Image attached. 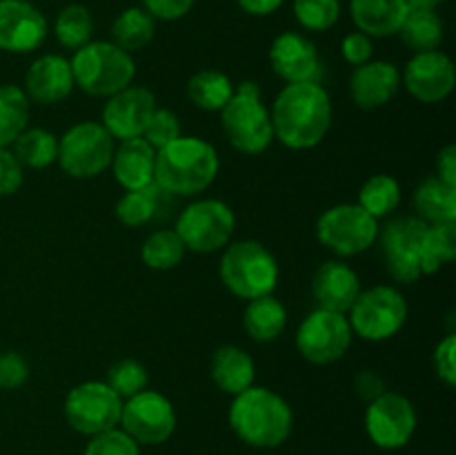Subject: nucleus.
<instances>
[{
	"mask_svg": "<svg viewBox=\"0 0 456 455\" xmlns=\"http://www.w3.org/2000/svg\"><path fill=\"white\" fill-rule=\"evenodd\" d=\"M274 138L289 150H312L332 128V101L321 83H288L270 110Z\"/></svg>",
	"mask_w": 456,
	"mask_h": 455,
	"instance_id": "f257e3e1",
	"label": "nucleus"
},
{
	"mask_svg": "<svg viewBox=\"0 0 456 455\" xmlns=\"http://www.w3.org/2000/svg\"><path fill=\"white\" fill-rule=\"evenodd\" d=\"M227 418L234 435L254 449H276L294 428V413L288 401L265 386H249L234 395Z\"/></svg>",
	"mask_w": 456,
	"mask_h": 455,
	"instance_id": "f03ea898",
	"label": "nucleus"
},
{
	"mask_svg": "<svg viewBox=\"0 0 456 455\" xmlns=\"http://www.w3.org/2000/svg\"><path fill=\"white\" fill-rule=\"evenodd\" d=\"M221 161L212 143L199 136H178L156 150L154 181L169 194L196 196L216 178Z\"/></svg>",
	"mask_w": 456,
	"mask_h": 455,
	"instance_id": "7ed1b4c3",
	"label": "nucleus"
},
{
	"mask_svg": "<svg viewBox=\"0 0 456 455\" xmlns=\"http://www.w3.org/2000/svg\"><path fill=\"white\" fill-rule=\"evenodd\" d=\"M76 87L96 98H110L129 87L136 76L132 54L120 49L111 40H89L76 49L69 61Z\"/></svg>",
	"mask_w": 456,
	"mask_h": 455,
	"instance_id": "20e7f679",
	"label": "nucleus"
},
{
	"mask_svg": "<svg viewBox=\"0 0 456 455\" xmlns=\"http://www.w3.org/2000/svg\"><path fill=\"white\" fill-rule=\"evenodd\" d=\"M221 128L227 143L248 156L263 154L274 141L270 110L261 101V87L243 80L234 87V96L221 110Z\"/></svg>",
	"mask_w": 456,
	"mask_h": 455,
	"instance_id": "39448f33",
	"label": "nucleus"
},
{
	"mask_svg": "<svg viewBox=\"0 0 456 455\" xmlns=\"http://www.w3.org/2000/svg\"><path fill=\"white\" fill-rule=\"evenodd\" d=\"M218 277L234 297L249 302L274 293L279 284V261L261 241H234L227 244L223 252Z\"/></svg>",
	"mask_w": 456,
	"mask_h": 455,
	"instance_id": "423d86ee",
	"label": "nucleus"
},
{
	"mask_svg": "<svg viewBox=\"0 0 456 455\" xmlns=\"http://www.w3.org/2000/svg\"><path fill=\"white\" fill-rule=\"evenodd\" d=\"M347 315L352 335L365 342H386L408 321V302L395 285H372L361 290Z\"/></svg>",
	"mask_w": 456,
	"mask_h": 455,
	"instance_id": "0eeeda50",
	"label": "nucleus"
},
{
	"mask_svg": "<svg viewBox=\"0 0 456 455\" xmlns=\"http://www.w3.org/2000/svg\"><path fill=\"white\" fill-rule=\"evenodd\" d=\"M116 141L98 120H80L58 138V163L71 178H94L111 165Z\"/></svg>",
	"mask_w": 456,
	"mask_h": 455,
	"instance_id": "6e6552de",
	"label": "nucleus"
},
{
	"mask_svg": "<svg viewBox=\"0 0 456 455\" xmlns=\"http://www.w3.org/2000/svg\"><path fill=\"white\" fill-rule=\"evenodd\" d=\"M234 210L221 199H199L178 212L176 235L185 244V250L209 254L223 250L234 235Z\"/></svg>",
	"mask_w": 456,
	"mask_h": 455,
	"instance_id": "1a4fd4ad",
	"label": "nucleus"
},
{
	"mask_svg": "<svg viewBox=\"0 0 456 455\" xmlns=\"http://www.w3.org/2000/svg\"><path fill=\"white\" fill-rule=\"evenodd\" d=\"M379 230V219L365 212L359 203L332 205L316 221L321 245L337 257H354L372 248Z\"/></svg>",
	"mask_w": 456,
	"mask_h": 455,
	"instance_id": "9d476101",
	"label": "nucleus"
},
{
	"mask_svg": "<svg viewBox=\"0 0 456 455\" xmlns=\"http://www.w3.org/2000/svg\"><path fill=\"white\" fill-rule=\"evenodd\" d=\"M426 236L428 223L419 217L392 219L383 230H379L377 241L381 244L383 261L392 279L399 284H414L423 277Z\"/></svg>",
	"mask_w": 456,
	"mask_h": 455,
	"instance_id": "9b49d317",
	"label": "nucleus"
},
{
	"mask_svg": "<svg viewBox=\"0 0 456 455\" xmlns=\"http://www.w3.org/2000/svg\"><path fill=\"white\" fill-rule=\"evenodd\" d=\"M62 410H65L67 424L76 433L92 437L118 426L123 400L107 382L89 379V382L76 384L67 393Z\"/></svg>",
	"mask_w": 456,
	"mask_h": 455,
	"instance_id": "f8f14e48",
	"label": "nucleus"
},
{
	"mask_svg": "<svg viewBox=\"0 0 456 455\" xmlns=\"http://www.w3.org/2000/svg\"><path fill=\"white\" fill-rule=\"evenodd\" d=\"M118 424L136 444H163L176 431V409L163 393L145 388L123 401Z\"/></svg>",
	"mask_w": 456,
	"mask_h": 455,
	"instance_id": "ddd939ff",
	"label": "nucleus"
},
{
	"mask_svg": "<svg viewBox=\"0 0 456 455\" xmlns=\"http://www.w3.org/2000/svg\"><path fill=\"white\" fill-rule=\"evenodd\" d=\"M352 328L347 315L316 308L301 321L297 333V348L314 366H328L341 360L352 343Z\"/></svg>",
	"mask_w": 456,
	"mask_h": 455,
	"instance_id": "4468645a",
	"label": "nucleus"
},
{
	"mask_svg": "<svg viewBox=\"0 0 456 455\" xmlns=\"http://www.w3.org/2000/svg\"><path fill=\"white\" fill-rule=\"evenodd\" d=\"M417 431V409L405 395L386 391L365 409V433L383 451L403 449Z\"/></svg>",
	"mask_w": 456,
	"mask_h": 455,
	"instance_id": "2eb2a0df",
	"label": "nucleus"
},
{
	"mask_svg": "<svg viewBox=\"0 0 456 455\" xmlns=\"http://www.w3.org/2000/svg\"><path fill=\"white\" fill-rule=\"evenodd\" d=\"M401 80L410 96L417 98L419 103H426V105L441 103L452 94L456 85L454 62L441 49L414 54L405 65Z\"/></svg>",
	"mask_w": 456,
	"mask_h": 455,
	"instance_id": "dca6fc26",
	"label": "nucleus"
},
{
	"mask_svg": "<svg viewBox=\"0 0 456 455\" xmlns=\"http://www.w3.org/2000/svg\"><path fill=\"white\" fill-rule=\"evenodd\" d=\"M156 107L159 105L151 89L142 85H129L107 98L102 107V128L114 136V141L138 138L145 132Z\"/></svg>",
	"mask_w": 456,
	"mask_h": 455,
	"instance_id": "f3484780",
	"label": "nucleus"
},
{
	"mask_svg": "<svg viewBox=\"0 0 456 455\" xmlns=\"http://www.w3.org/2000/svg\"><path fill=\"white\" fill-rule=\"evenodd\" d=\"M270 65L285 83H321L323 76L319 49L298 31H283L272 40Z\"/></svg>",
	"mask_w": 456,
	"mask_h": 455,
	"instance_id": "a211bd4d",
	"label": "nucleus"
},
{
	"mask_svg": "<svg viewBox=\"0 0 456 455\" xmlns=\"http://www.w3.org/2000/svg\"><path fill=\"white\" fill-rule=\"evenodd\" d=\"M47 18L29 0H0V49L29 54L47 38Z\"/></svg>",
	"mask_w": 456,
	"mask_h": 455,
	"instance_id": "6ab92c4d",
	"label": "nucleus"
},
{
	"mask_svg": "<svg viewBox=\"0 0 456 455\" xmlns=\"http://www.w3.org/2000/svg\"><path fill=\"white\" fill-rule=\"evenodd\" d=\"M401 87V70L390 61H368L354 67L350 76V96L361 110H379L396 96Z\"/></svg>",
	"mask_w": 456,
	"mask_h": 455,
	"instance_id": "aec40b11",
	"label": "nucleus"
},
{
	"mask_svg": "<svg viewBox=\"0 0 456 455\" xmlns=\"http://www.w3.org/2000/svg\"><path fill=\"white\" fill-rule=\"evenodd\" d=\"M71 65L61 54H45L36 58L25 74V94L38 105H56L74 92Z\"/></svg>",
	"mask_w": 456,
	"mask_h": 455,
	"instance_id": "412c9836",
	"label": "nucleus"
},
{
	"mask_svg": "<svg viewBox=\"0 0 456 455\" xmlns=\"http://www.w3.org/2000/svg\"><path fill=\"white\" fill-rule=\"evenodd\" d=\"M359 293V275L350 263L341 261V259H330V261L321 263L319 270L312 277V294H314L319 308H325V310L347 315Z\"/></svg>",
	"mask_w": 456,
	"mask_h": 455,
	"instance_id": "4be33fe9",
	"label": "nucleus"
},
{
	"mask_svg": "<svg viewBox=\"0 0 456 455\" xmlns=\"http://www.w3.org/2000/svg\"><path fill=\"white\" fill-rule=\"evenodd\" d=\"M154 165L156 150L142 136L127 138L116 145L111 156V172L125 192L142 190L150 183H154Z\"/></svg>",
	"mask_w": 456,
	"mask_h": 455,
	"instance_id": "5701e85b",
	"label": "nucleus"
},
{
	"mask_svg": "<svg viewBox=\"0 0 456 455\" xmlns=\"http://www.w3.org/2000/svg\"><path fill=\"white\" fill-rule=\"evenodd\" d=\"M174 199L176 196L169 194L167 190L159 186V183H150L142 190H129L116 203L114 212L123 226L127 228H141L151 221H163L169 217Z\"/></svg>",
	"mask_w": 456,
	"mask_h": 455,
	"instance_id": "b1692460",
	"label": "nucleus"
},
{
	"mask_svg": "<svg viewBox=\"0 0 456 455\" xmlns=\"http://www.w3.org/2000/svg\"><path fill=\"white\" fill-rule=\"evenodd\" d=\"M408 9L410 4L405 0H350L352 22L370 38L399 34Z\"/></svg>",
	"mask_w": 456,
	"mask_h": 455,
	"instance_id": "393cba45",
	"label": "nucleus"
},
{
	"mask_svg": "<svg viewBox=\"0 0 456 455\" xmlns=\"http://www.w3.org/2000/svg\"><path fill=\"white\" fill-rule=\"evenodd\" d=\"M209 373H212L218 391L234 397L243 393L245 388L254 386L256 366H254L252 355L248 351L234 346V343H225V346H218L216 352L212 355Z\"/></svg>",
	"mask_w": 456,
	"mask_h": 455,
	"instance_id": "a878e982",
	"label": "nucleus"
},
{
	"mask_svg": "<svg viewBox=\"0 0 456 455\" xmlns=\"http://www.w3.org/2000/svg\"><path fill=\"white\" fill-rule=\"evenodd\" d=\"M288 326V310L274 294L249 299L243 312V328L254 342L267 343L283 335Z\"/></svg>",
	"mask_w": 456,
	"mask_h": 455,
	"instance_id": "bb28decb",
	"label": "nucleus"
},
{
	"mask_svg": "<svg viewBox=\"0 0 456 455\" xmlns=\"http://www.w3.org/2000/svg\"><path fill=\"white\" fill-rule=\"evenodd\" d=\"M412 203L417 217L428 226L456 221V187L444 183L439 177H430L419 183L412 194Z\"/></svg>",
	"mask_w": 456,
	"mask_h": 455,
	"instance_id": "cd10ccee",
	"label": "nucleus"
},
{
	"mask_svg": "<svg viewBox=\"0 0 456 455\" xmlns=\"http://www.w3.org/2000/svg\"><path fill=\"white\" fill-rule=\"evenodd\" d=\"M399 36L414 54L435 52L444 43V21L436 9L410 7L399 27Z\"/></svg>",
	"mask_w": 456,
	"mask_h": 455,
	"instance_id": "c85d7f7f",
	"label": "nucleus"
},
{
	"mask_svg": "<svg viewBox=\"0 0 456 455\" xmlns=\"http://www.w3.org/2000/svg\"><path fill=\"white\" fill-rule=\"evenodd\" d=\"M156 21L142 7H127L111 22V43L127 54L145 49L154 40Z\"/></svg>",
	"mask_w": 456,
	"mask_h": 455,
	"instance_id": "c756f323",
	"label": "nucleus"
},
{
	"mask_svg": "<svg viewBox=\"0 0 456 455\" xmlns=\"http://www.w3.org/2000/svg\"><path fill=\"white\" fill-rule=\"evenodd\" d=\"M187 96L199 110L221 112L234 96V83L218 70H200L187 80Z\"/></svg>",
	"mask_w": 456,
	"mask_h": 455,
	"instance_id": "7c9ffc66",
	"label": "nucleus"
},
{
	"mask_svg": "<svg viewBox=\"0 0 456 455\" xmlns=\"http://www.w3.org/2000/svg\"><path fill=\"white\" fill-rule=\"evenodd\" d=\"M12 152L22 168H49L58 161V136L43 128H25L12 143Z\"/></svg>",
	"mask_w": 456,
	"mask_h": 455,
	"instance_id": "2f4dec72",
	"label": "nucleus"
},
{
	"mask_svg": "<svg viewBox=\"0 0 456 455\" xmlns=\"http://www.w3.org/2000/svg\"><path fill=\"white\" fill-rule=\"evenodd\" d=\"M29 123V98L18 85H0V147H9Z\"/></svg>",
	"mask_w": 456,
	"mask_h": 455,
	"instance_id": "473e14b6",
	"label": "nucleus"
},
{
	"mask_svg": "<svg viewBox=\"0 0 456 455\" xmlns=\"http://www.w3.org/2000/svg\"><path fill=\"white\" fill-rule=\"evenodd\" d=\"M185 244L176 230L172 228H160L154 230L145 241H142L141 257L142 263L151 270H172L185 259Z\"/></svg>",
	"mask_w": 456,
	"mask_h": 455,
	"instance_id": "72a5a7b5",
	"label": "nucleus"
},
{
	"mask_svg": "<svg viewBox=\"0 0 456 455\" xmlns=\"http://www.w3.org/2000/svg\"><path fill=\"white\" fill-rule=\"evenodd\" d=\"M399 203L401 186L392 174H374L359 190V205L374 219L390 217Z\"/></svg>",
	"mask_w": 456,
	"mask_h": 455,
	"instance_id": "f704fd0d",
	"label": "nucleus"
},
{
	"mask_svg": "<svg viewBox=\"0 0 456 455\" xmlns=\"http://www.w3.org/2000/svg\"><path fill=\"white\" fill-rule=\"evenodd\" d=\"M53 34L56 40L65 49H80L83 45H87L94 36V18L85 4H67L65 9H61L53 22Z\"/></svg>",
	"mask_w": 456,
	"mask_h": 455,
	"instance_id": "c9c22d12",
	"label": "nucleus"
},
{
	"mask_svg": "<svg viewBox=\"0 0 456 455\" xmlns=\"http://www.w3.org/2000/svg\"><path fill=\"white\" fill-rule=\"evenodd\" d=\"M454 257H456V221L428 226L423 275H435V272L441 270L444 263L454 261Z\"/></svg>",
	"mask_w": 456,
	"mask_h": 455,
	"instance_id": "e433bc0d",
	"label": "nucleus"
},
{
	"mask_svg": "<svg viewBox=\"0 0 456 455\" xmlns=\"http://www.w3.org/2000/svg\"><path fill=\"white\" fill-rule=\"evenodd\" d=\"M292 12L303 29L328 31L341 18V0H294Z\"/></svg>",
	"mask_w": 456,
	"mask_h": 455,
	"instance_id": "4c0bfd02",
	"label": "nucleus"
},
{
	"mask_svg": "<svg viewBox=\"0 0 456 455\" xmlns=\"http://www.w3.org/2000/svg\"><path fill=\"white\" fill-rule=\"evenodd\" d=\"M107 384L110 388H114L120 400H127V397L145 391L150 384V375L138 360H118L107 370Z\"/></svg>",
	"mask_w": 456,
	"mask_h": 455,
	"instance_id": "58836bf2",
	"label": "nucleus"
},
{
	"mask_svg": "<svg viewBox=\"0 0 456 455\" xmlns=\"http://www.w3.org/2000/svg\"><path fill=\"white\" fill-rule=\"evenodd\" d=\"M83 455H141V444H136L123 428L116 426L89 437Z\"/></svg>",
	"mask_w": 456,
	"mask_h": 455,
	"instance_id": "ea45409f",
	"label": "nucleus"
},
{
	"mask_svg": "<svg viewBox=\"0 0 456 455\" xmlns=\"http://www.w3.org/2000/svg\"><path fill=\"white\" fill-rule=\"evenodd\" d=\"M181 134V120L174 114L172 110H165V107H156V112L151 114L150 123H147L145 132H142V138L150 143L154 150H160V147L169 145L172 141H176Z\"/></svg>",
	"mask_w": 456,
	"mask_h": 455,
	"instance_id": "a19ab883",
	"label": "nucleus"
},
{
	"mask_svg": "<svg viewBox=\"0 0 456 455\" xmlns=\"http://www.w3.org/2000/svg\"><path fill=\"white\" fill-rule=\"evenodd\" d=\"M432 366L439 377L448 388L456 386V335L448 333L435 348L432 355Z\"/></svg>",
	"mask_w": 456,
	"mask_h": 455,
	"instance_id": "79ce46f5",
	"label": "nucleus"
},
{
	"mask_svg": "<svg viewBox=\"0 0 456 455\" xmlns=\"http://www.w3.org/2000/svg\"><path fill=\"white\" fill-rule=\"evenodd\" d=\"M29 379V361L16 351L0 352V388L16 391Z\"/></svg>",
	"mask_w": 456,
	"mask_h": 455,
	"instance_id": "37998d69",
	"label": "nucleus"
},
{
	"mask_svg": "<svg viewBox=\"0 0 456 455\" xmlns=\"http://www.w3.org/2000/svg\"><path fill=\"white\" fill-rule=\"evenodd\" d=\"M22 165L9 147H0V196H12L20 190L25 174Z\"/></svg>",
	"mask_w": 456,
	"mask_h": 455,
	"instance_id": "c03bdc74",
	"label": "nucleus"
},
{
	"mask_svg": "<svg viewBox=\"0 0 456 455\" xmlns=\"http://www.w3.org/2000/svg\"><path fill=\"white\" fill-rule=\"evenodd\" d=\"M372 54H374L372 38L361 34V31H352V34H347L346 38L341 40V56L343 61L350 62V65L359 67L363 65V62L372 61Z\"/></svg>",
	"mask_w": 456,
	"mask_h": 455,
	"instance_id": "a18cd8bd",
	"label": "nucleus"
},
{
	"mask_svg": "<svg viewBox=\"0 0 456 455\" xmlns=\"http://www.w3.org/2000/svg\"><path fill=\"white\" fill-rule=\"evenodd\" d=\"M194 4L196 0H142V9L154 21H181Z\"/></svg>",
	"mask_w": 456,
	"mask_h": 455,
	"instance_id": "49530a36",
	"label": "nucleus"
},
{
	"mask_svg": "<svg viewBox=\"0 0 456 455\" xmlns=\"http://www.w3.org/2000/svg\"><path fill=\"white\" fill-rule=\"evenodd\" d=\"M354 391L365 404H370L372 400H377L381 393H386V382H383L381 375L372 368H363L354 377Z\"/></svg>",
	"mask_w": 456,
	"mask_h": 455,
	"instance_id": "de8ad7c7",
	"label": "nucleus"
},
{
	"mask_svg": "<svg viewBox=\"0 0 456 455\" xmlns=\"http://www.w3.org/2000/svg\"><path fill=\"white\" fill-rule=\"evenodd\" d=\"M436 177L456 187V145L452 143L436 154Z\"/></svg>",
	"mask_w": 456,
	"mask_h": 455,
	"instance_id": "09e8293b",
	"label": "nucleus"
},
{
	"mask_svg": "<svg viewBox=\"0 0 456 455\" xmlns=\"http://www.w3.org/2000/svg\"><path fill=\"white\" fill-rule=\"evenodd\" d=\"M283 3L285 0H236V4L249 16H270Z\"/></svg>",
	"mask_w": 456,
	"mask_h": 455,
	"instance_id": "8fccbe9b",
	"label": "nucleus"
},
{
	"mask_svg": "<svg viewBox=\"0 0 456 455\" xmlns=\"http://www.w3.org/2000/svg\"><path fill=\"white\" fill-rule=\"evenodd\" d=\"M410 7H428V9H436L444 0H405Z\"/></svg>",
	"mask_w": 456,
	"mask_h": 455,
	"instance_id": "3c124183",
	"label": "nucleus"
}]
</instances>
